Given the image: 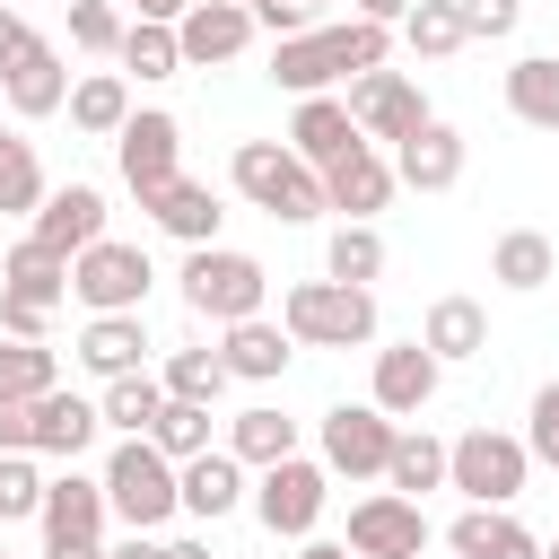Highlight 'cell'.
I'll return each mask as SVG.
<instances>
[{
  "instance_id": "obj_51",
  "label": "cell",
  "mask_w": 559,
  "mask_h": 559,
  "mask_svg": "<svg viewBox=\"0 0 559 559\" xmlns=\"http://www.w3.org/2000/svg\"><path fill=\"white\" fill-rule=\"evenodd\" d=\"M157 559H210V542H157Z\"/></svg>"
},
{
  "instance_id": "obj_13",
  "label": "cell",
  "mask_w": 559,
  "mask_h": 559,
  "mask_svg": "<svg viewBox=\"0 0 559 559\" xmlns=\"http://www.w3.org/2000/svg\"><path fill=\"white\" fill-rule=\"evenodd\" d=\"M323 498H332V472L306 463V454H288V463H271V472L253 480V515H262L271 533H314Z\"/></svg>"
},
{
  "instance_id": "obj_41",
  "label": "cell",
  "mask_w": 559,
  "mask_h": 559,
  "mask_svg": "<svg viewBox=\"0 0 559 559\" xmlns=\"http://www.w3.org/2000/svg\"><path fill=\"white\" fill-rule=\"evenodd\" d=\"M122 70H140V79H175L183 70V52H175V26H122Z\"/></svg>"
},
{
  "instance_id": "obj_27",
  "label": "cell",
  "mask_w": 559,
  "mask_h": 559,
  "mask_svg": "<svg viewBox=\"0 0 559 559\" xmlns=\"http://www.w3.org/2000/svg\"><path fill=\"white\" fill-rule=\"evenodd\" d=\"M140 349H148V332H140V314H96L87 332H79V367L87 376H140Z\"/></svg>"
},
{
  "instance_id": "obj_52",
  "label": "cell",
  "mask_w": 559,
  "mask_h": 559,
  "mask_svg": "<svg viewBox=\"0 0 559 559\" xmlns=\"http://www.w3.org/2000/svg\"><path fill=\"white\" fill-rule=\"evenodd\" d=\"M105 559H157V542H148V533H131V542H122V550H105Z\"/></svg>"
},
{
  "instance_id": "obj_16",
  "label": "cell",
  "mask_w": 559,
  "mask_h": 559,
  "mask_svg": "<svg viewBox=\"0 0 559 559\" xmlns=\"http://www.w3.org/2000/svg\"><path fill=\"white\" fill-rule=\"evenodd\" d=\"M96 236H105V192H96V183H61V192H44V210H35V245H44V253L79 262Z\"/></svg>"
},
{
  "instance_id": "obj_43",
  "label": "cell",
  "mask_w": 559,
  "mask_h": 559,
  "mask_svg": "<svg viewBox=\"0 0 559 559\" xmlns=\"http://www.w3.org/2000/svg\"><path fill=\"white\" fill-rule=\"evenodd\" d=\"M9 515H44V472L35 454H0V524Z\"/></svg>"
},
{
  "instance_id": "obj_24",
  "label": "cell",
  "mask_w": 559,
  "mask_h": 559,
  "mask_svg": "<svg viewBox=\"0 0 559 559\" xmlns=\"http://www.w3.org/2000/svg\"><path fill=\"white\" fill-rule=\"evenodd\" d=\"M175 498H183V515L218 524V515L245 498V463H236V454H192V463H175Z\"/></svg>"
},
{
  "instance_id": "obj_55",
  "label": "cell",
  "mask_w": 559,
  "mask_h": 559,
  "mask_svg": "<svg viewBox=\"0 0 559 559\" xmlns=\"http://www.w3.org/2000/svg\"><path fill=\"white\" fill-rule=\"evenodd\" d=\"M0 9H17V0H0Z\"/></svg>"
},
{
  "instance_id": "obj_39",
  "label": "cell",
  "mask_w": 559,
  "mask_h": 559,
  "mask_svg": "<svg viewBox=\"0 0 559 559\" xmlns=\"http://www.w3.org/2000/svg\"><path fill=\"white\" fill-rule=\"evenodd\" d=\"M148 445H157L166 463L210 454V411H201V402H166V411H157V428H148Z\"/></svg>"
},
{
  "instance_id": "obj_36",
  "label": "cell",
  "mask_w": 559,
  "mask_h": 559,
  "mask_svg": "<svg viewBox=\"0 0 559 559\" xmlns=\"http://www.w3.org/2000/svg\"><path fill=\"white\" fill-rule=\"evenodd\" d=\"M323 271H332L341 288H367V280L384 271V236H376V227H358V218H341V227H332V253H323Z\"/></svg>"
},
{
  "instance_id": "obj_31",
  "label": "cell",
  "mask_w": 559,
  "mask_h": 559,
  "mask_svg": "<svg viewBox=\"0 0 559 559\" xmlns=\"http://www.w3.org/2000/svg\"><path fill=\"white\" fill-rule=\"evenodd\" d=\"M157 411H166V384H157V376H114V384H105V402H96V419H105V428H122V437H148V428H157Z\"/></svg>"
},
{
  "instance_id": "obj_54",
  "label": "cell",
  "mask_w": 559,
  "mask_h": 559,
  "mask_svg": "<svg viewBox=\"0 0 559 559\" xmlns=\"http://www.w3.org/2000/svg\"><path fill=\"white\" fill-rule=\"evenodd\" d=\"M542 559H559V542H542Z\"/></svg>"
},
{
  "instance_id": "obj_21",
  "label": "cell",
  "mask_w": 559,
  "mask_h": 559,
  "mask_svg": "<svg viewBox=\"0 0 559 559\" xmlns=\"http://www.w3.org/2000/svg\"><path fill=\"white\" fill-rule=\"evenodd\" d=\"M44 550L52 542H96L105 533V480H87V472H61V480H44Z\"/></svg>"
},
{
  "instance_id": "obj_18",
  "label": "cell",
  "mask_w": 559,
  "mask_h": 559,
  "mask_svg": "<svg viewBox=\"0 0 559 559\" xmlns=\"http://www.w3.org/2000/svg\"><path fill=\"white\" fill-rule=\"evenodd\" d=\"M384 201H393V166H384L367 140H358L349 157H332V166H323V210H341V218H358V227H367Z\"/></svg>"
},
{
  "instance_id": "obj_50",
  "label": "cell",
  "mask_w": 559,
  "mask_h": 559,
  "mask_svg": "<svg viewBox=\"0 0 559 559\" xmlns=\"http://www.w3.org/2000/svg\"><path fill=\"white\" fill-rule=\"evenodd\" d=\"M44 559H105V542H52Z\"/></svg>"
},
{
  "instance_id": "obj_6",
  "label": "cell",
  "mask_w": 559,
  "mask_h": 559,
  "mask_svg": "<svg viewBox=\"0 0 559 559\" xmlns=\"http://www.w3.org/2000/svg\"><path fill=\"white\" fill-rule=\"evenodd\" d=\"M262 262L253 253H236V245H192L183 253V306L192 314H210V323H245V314H262Z\"/></svg>"
},
{
  "instance_id": "obj_42",
  "label": "cell",
  "mask_w": 559,
  "mask_h": 559,
  "mask_svg": "<svg viewBox=\"0 0 559 559\" xmlns=\"http://www.w3.org/2000/svg\"><path fill=\"white\" fill-rule=\"evenodd\" d=\"M70 44L79 52H122V9L114 0H70Z\"/></svg>"
},
{
  "instance_id": "obj_32",
  "label": "cell",
  "mask_w": 559,
  "mask_h": 559,
  "mask_svg": "<svg viewBox=\"0 0 559 559\" xmlns=\"http://www.w3.org/2000/svg\"><path fill=\"white\" fill-rule=\"evenodd\" d=\"M384 480H393V498H428V489H445V445H437L428 428H419V437H393Z\"/></svg>"
},
{
  "instance_id": "obj_33",
  "label": "cell",
  "mask_w": 559,
  "mask_h": 559,
  "mask_svg": "<svg viewBox=\"0 0 559 559\" xmlns=\"http://www.w3.org/2000/svg\"><path fill=\"white\" fill-rule=\"evenodd\" d=\"M70 122H79V131H96V140H114V131L131 122V87H122L114 70L79 79V87H70Z\"/></svg>"
},
{
  "instance_id": "obj_53",
  "label": "cell",
  "mask_w": 559,
  "mask_h": 559,
  "mask_svg": "<svg viewBox=\"0 0 559 559\" xmlns=\"http://www.w3.org/2000/svg\"><path fill=\"white\" fill-rule=\"evenodd\" d=\"M297 559H358V550H349V542H306Z\"/></svg>"
},
{
  "instance_id": "obj_40",
  "label": "cell",
  "mask_w": 559,
  "mask_h": 559,
  "mask_svg": "<svg viewBox=\"0 0 559 559\" xmlns=\"http://www.w3.org/2000/svg\"><path fill=\"white\" fill-rule=\"evenodd\" d=\"M0 210H44V166H35V140H9V131H0Z\"/></svg>"
},
{
  "instance_id": "obj_56",
  "label": "cell",
  "mask_w": 559,
  "mask_h": 559,
  "mask_svg": "<svg viewBox=\"0 0 559 559\" xmlns=\"http://www.w3.org/2000/svg\"><path fill=\"white\" fill-rule=\"evenodd\" d=\"M236 9H253V0H236Z\"/></svg>"
},
{
  "instance_id": "obj_26",
  "label": "cell",
  "mask_w": 559,
  "mask_h": 559,
  "mask_svg": "<svg viewBox=\"0 0 559 559\" xmlns=\"http://www.w3.org/2000/svg\"><path fill=\"white\" fill-rule=\"evenodd\" d=\"M419 349L445 367V358H480L489 349V314L472 306V297H437L428 306V323H419Z\"/></svg>"
},
{
  "instance_id": "obj_46",
  "label": "cell",
  "mask_w": 559,
  "mask_h": 559,
  "mask_svg": "<svg viewBox=\"0 0 559 559\" xmlns=\"http://www.w3.org/2000/svg\"><path fill=\"white\" fill-rule=\"evenodd\" d=\"M524 454L559 463V384H542V393H533V428H524Z\"/></svg>"
},
{
  "instance_id": "obj_9",
  "label": "cell",
  "mask_w": 559,
  "mask_h": 559,
  "mask_svg": "<svg viewBox=\"0 0 559 559\" xmlns=\"http://www.w3.org/2000/svg\"><path fill=\"white\" fill-rule=\"evenodd\" d=\"M148 253L140 245H114V236H96L79 262H70V297L87 306V314H140V297H148Z\"/></svg>"
},
{
  "instance_id": "obj_7",
  "label": "cell",
  "mask_w": 559,
  "mask_h": 559,
  "mask_svg": "<svg viewBox=\"0 0 559 559\" xmlns=\"http://www.w3.org/2000/svg\"><path fill=\"white\" fill-rule=\"evenodd\" d=\"M175 507H183V498H175V463H166L148 437H122L114 463H105V515H122L131 533H157Z\"/></svg>"
},
{
  "instance_id": "obj_47",
  "label": "cell",
  "mask_w": 559,
  "mask_h": 559,
  "mask_svg": "<svg viewBox=\"0 0 559 559\" xmlns=\"http://www.w3.org/2000/svg\"><path fill=\"white\" fill-rule=\"evenodd\" d=\"M26 35H35V26H26V17H17V9H0V70H9V61H17V52H26Z\"/></svg>"
},
{
  "instance_id": "obj_22",
  "label": "cell",
  "mask_w": 559,
  "mask_h": 559,
  "mask_svg": "<svg viewBox=\"0 0 559 559\" xmlns=\"http://www.w3.org/2000/svg\"><path fill=\"white\" fill-rule=\"evenodd\" d=\"M358 148V122H349V105L341 96H306L297 105V122H288V157H306L314 175L332 166V157H349Z\"/></svg>"
},
{
  "instance_id": "obj_44",
  "label": "cell",
  "mask_w": 559,
  "mask_h": 559,
  "mask_svg": "<svg viewBox=\"0 0 559 559\" xmlns=\"http://www.w3.org/2000/svg\"><path fill=\"white\" fill-rule=\"evenodd\" d=\"M314 9H323V0H253V26H271V35L288 44V35H314Z\"/></svg>"
},
{
  "instance_id": "obj_19",
  "label": "cell",
  "mask_w": 559,
  "mask_h": 559,
  "mask_svg": "<svg viewBox=\"0 0 559 559\" xmlns=\"http://www.w3.org/2000/svg\"><path fill=\"white\" fill-rule=\"evenodd\" d=\"M437 358L419 349V341H393V349H376V411L384 419H411V411H428L437 402Z\"/></svg>"
},
{
  "instance_id": "obj_48",
  "label": "cell",
  "mask_w": 559,
  "mask_h": 559,
  "mask_svg": "<svg viewBox=\"0 0 559 559\" xmlns=\"http://www.w3.org/2000/svg\"><path fill=\"white\" fill-rule=\"evenodd\" d=\"M183 9H192V0H131V17H140V26H175Z\"/></svg>"
},
{
  "instance_id": "obj_30",
  "label": "cell",
  "mask_w": 559,
  "mask_h": 559,
  "mask_svg": "<svg viewBox=\"0 0 559 559\" xmlns=\"http://www.w3.org/2000/svg\"><path fill=\"white\" fill-rule=\"evenodd\" d=\"M507 105H515V122L559 131V61H550V52H524V61L507 70Z\"/></svg>"
},
{
  "instance_id": "obj_25",
  "label": "cell",
  "mask_w": 559,
  "mask_h": 559,
  "mask_svg": "<svg viewBox=\"0 0 559 559\" xmlns=\"http://www.w3.org/2000/svg\"><path fill=\"white\" fill-rule=\"evenodd\" d=\"M445 542H454V559H542V542H533L507 507H463Z\"/></svg>"
},
{
  "instance_id": "obj_15",
  "label": "cell",
  "mask_w": 559,
  "mask_h": 559,
  "mask_svg": "<svg viewBox=\"0 0 559 559\" xmlns=\"http://www.w3.org/2000/svg\"><path fill=\"white\" fill-rule=\"evenodd\" d=\"M245 44H253V9H236V0H192V9L175 17V52H183V70L236 61Z\"/></svg>"
},
{
  "instance_id": "obj_12",
  "label": "cell",
  "mask_w": 559,
  "mask_h": 559,
  "mask_svg": "<svg viewBox=\"0 0 559 559\" xmlns=\"http://www.w3.org/2000/svg\"><path fill=\"white\" fill-rule=\"evenodd\" d=\"M114 157H122V183L148 201V192H166V183L183 175V166H175V157H183V122L148 105V114H131V122L114 131Z\"/></svg>"
},
{
  "instance_id": "obj_5",
  "label": "cell",
  "mask_w": 559,
  "mask_h": 559,
  "mask_svg": "<svg viewBox=\"0 0 559 559\" xmlns=\"http://www.w3.org/2000/svg\"><path fill=\"white\" fill-rule=\"evenodd\" d=\"M96 402H79V393H35V402H17V411H0V454H61V463H79L87 445H96Z\"/></svg>"
},
{
  "instance_id": "obj_34",
  "label": "cell",
  "mask_w": 559,
  "mask_h": 559,
  "mask_svg": "<svg viewBox=\"0 0 559 559\" xmlns=\"http://www.w3.org/2000/svg\"><path fill=\"white\" fill-rule=\"evenodd\" d=\"M157 384H166V402H201V411H210V402H218L236 376H227V358H218V349H175Z\"/></svg>"
},
{
  "instance_id": "obj_8",
  "label": "cell",
  "mask_w": 559,
  "mask_h": 559,
  "mask_svg": "<svg viewBox=\"0 0 559 559\" xmlns=\"http://www.w3.org/2000/svg\"><path fill=\"white\" fill-rule=\"evenodd\" d=\"M524 472H533V454H524V437H498V428H472V437H454V445H445V489H463L472 507H507V498L524 489Z\"/></svg>"
},
{
  "instance_id": "obj_45",
  "label": "cell",
  "mask_w": 559,
  "mask_h": 559,
  "mask_svg": "<svg viewBox=\"0 0 559 559\" xmlns=\"http://www.w3.org/2000/svg\"><path fill=\"white\" fill-rule=\"evenodd\" d=\"M454 17H463V35H515L524 0H454Z\"/></svg>"
},
{
  "instance_id": "obj_29",
  "label": "cell",
  "mask_w": 559,
  "mask_h": 559,
  "mask_svg": "<svg viewBox=\"0 0 559 559\" xmlns=\"http://www.w3.org/2000/svg\"><path fill=\"white\" fill-rule=\"evenodd\" d=\"M227 454L271 472V463H288V454H297V419H280L271 402H253V411H236V428H227Z\"/></svg>"
},
{
  "instance_id": "obj_20",
  "label": "cell",
  "mask_w": 559,
  "mask_h": 559,
  "mask_svg": "<svg viewBox=\"0 0 559 559\" xmlns=\"http://www.w3.org/2000/svg\"><path fill=\"white\" fill-rule=\"evenodd\" d=\"M0 96H9V114H61V105H70V70H61V52H52L44 35H26V52L0 70Z\"/></svg>"
},
{
  "instance_id": "obj_58",
  "label": "cell",
  "mask_w": 559,
  "mask_h": 559,
  "mask_svg": "<svg viewBox=\"0 0 559 559\" xmlns=\"http://www.w3.org/2000/svg\"><path fill=\"white\" fill-rule=\"evenodd\" d=\"M0 559H9V550H0Z\"/></svg>"
},
{
  "instance_id": "obj_57",
  "label": "cell",
  "mask_w": 559,
  "mask_h": 559,
  "mask_svg": "<svg viewBox=\"0 0 559 559\" xmlns=\"http://www.w3.org/2000/svg\"><path fill=\"white\" fill-rule=\"evenodd\" d=\"M550 472H559V463H550Z\"/></svg>"
},
{
  "instance_id": "obj_38",
  "label": "cell",
  "mask_w": 559,
  "mask_h": 559,
  "mask_svg": "<svg viewBox=\"0 0 559 559\" xmlns=\"http://www.w3.org/2000/svg\"><path fill=\"white\" fill-rule=\"evenodd\" d=\"M52 393V349L44 341H0V411Z\"/></svg>"
},
{
  "instance_id": "obj_2",
  "label": "cell",
  "mask_w": 559,
  "mask_h": 559,
  "mask_svg": "<svg viewBox=\"0 0 559 559\" xmlns=\"http://www.w3.org/2000/svg\"><path fill=\"white\" fill-rule=\"evenodd\" d=\"M61 297H70V262L44 253L35 236H17V245L0 253V332H9V341H44L52 314H61Z\"/></svg>"
},
{
  "instance_id": "obj_11",
  "label": "cell",
  "mask_w": 559,
  "mask_h": 559,
  "mask_svg": "<svg viewBox=\"0 0 559 559\" xmlns=\"http://www.w3.org/2000/svg\"><path fill=\"white\" fill-rule=\"evenodd\" d=\"M393 437H402V428H393L376 402H341V411H323V472H341V480H384Z\"/></svg>"
},
{
  "instance_id": "obj_4",
  "label": "cell",
  "mask_w": 559,
  "mask_h": 559,
  "mask_svg": "<svg viewBox=\"0 0 559 559\" xmlns=\"http://www.w3.org/2000/svg\"><path fill=\"white\" fill-rule=\"evenodd\" d=\"M280 332L306 341V349L376 341V297H367V288H341V280H297V288L280 297Z\"/></svg>"
},
{
  "instance_id": "obj_10",
  "label": "cell",
  "mask_w": 559,
  "mask_h": 559,
  "mask_svg": "<svg viewBox=\"0 0 559 559\" xmlns=\"http://www.w3.org/2000/svg\"><path fill=\"white\" fill-rule=\"evenodd\" d=\"M349 122H358V140L376 148V140H411L419 122H428V96H419V79H402V70H358L349 79Z\"/></svg>"
},
{
  "instance_id": "obj_17",
  "label": "cell",
  "mask_w": 559,
  "mask_h": 559,
  "mask_svg": "<svg viewBox=\"0 0 559 559\" xmlns=\"http://www.w3.org/2000/svg\"><path fill=\"white\" fill-rule=\"evenodd\" d=\"M393 183H411V192H454V183H463V131L428 114V122L402 140V157H393Z\"/></svg>"
},
{
  "instance_id": "obj_1",
  "label": "cell",
  "mask_w": 559,
  "mask_h": 559,
  "mask_svg": "<svg viewBox=\"0 0 559 559\" xmlns=\"http://www.w3.org/2000/svg\"><path fill=\"white\" fill-rule=\"evenodd\" d=\"M384 26H367V17H349V26H314V35H288L280 52H271V79L280 87H297V96H323L332 79H358V70H384Z\"/></svg>"
},
{
  "instance_id": "obj_28",
  "label": "cell",
  "mask_w": 559,
  "mask_h": 559,
  "mask_svg": "<svg viewBox=\"0 0 559 559\" xmlns=\"http://www.w3.org/2000/svg\"><path fill=\"white\" fill-rule=\"evenodd\" d=\"M218 358H227V376H245V384H271V376L288 367V332H280V323H262V314H245V323H227Z\"/></svg>"
},
{
  "instance_id": "obj_49",
  "label": "cell",
  "mask_w": 559,
  "mask_h": 559,
  "mask_svg": "<svg viewBox=\"0 0 559 559\" xmlns=\"http://www.w3.org/2000/svg\"><path fill=\"white\" fill-rule=\"evenodd\" d=\"M358 17H367V26H402V17H411V0H358Z\"/></svg>"
},
{
  "instance_id": "obj_35",
  "label": "cell",
  "mask_w": 559,
  "mask_h": 559,
  "mask_svg": "<svg viewBox=\"0 0 559 559\" xmlns=\"http://www.w3.org/2000/svg\"><path fill=\"white\" fill-rule=\"evenodd\" d=\"M402 44H411L419 61H445V52H463L472 35H463L454 0H411V17H402Z\"/></svg>"
},
{
  "instance_id": "obj_14",
  "label": "cell",
  "mask_w": 559,
  "mask_h": 559,
  "mask_svg": "<svg viewBox=\"0 0 559 559\" xmlns=\"http://www.w3.org/2000/svg\"><path fill=\"white\" fill-rule=\"evenodd\" d=\"M349 550H358V559H419V550H428L419 498H393V489L358 498V507H349Z\"/></svg>"
},
{
  "instance_id": "obj_23",
  "label": "cell",
  "mask_w": 559,
  "mask_h": 559,
  "mask_svg": "<svg viewBox=\"0 0 559 559\" xmlns=\"http://www.w3.org/2000/svg\"><path fill=\"white\" fill-rule=\"evenodd\" d=\"M140 210H148L166 236H183V245H218V218H227V210H218V192H210V183H192V175H175V183H166V192H148Z\"/></svg>"
},
{
  "instance_id": "obj_3",
  "label": "cell",
  "mask_w": 559,
  "mask_h": 559,
  "mask_svg": "<svg viewBox=\"0 0 559 559\" xmlns=\"http://www.w3.org/2000/svg\"><path fill=\"white\" fill-rule=\"evenodd\" d=\"M227 175H236V192H245L253 210H271V218H288V227L323 218V175H314L306 157H288L280 140H245V148L227 157Z\"/></svg>"
},
{
  "instance_id": "obj_37",
  "label": "cell",
  "mask_w": 559,
  "mask_h": 559,
  "mask_svg": "<svg viewBox=\"0 0 559 559\" xmlns=\"http://www.w3.org/2000/svg\"><path fill=\"white\" fill-rule=\"evenodd\" d=\"M489 271H498L507 288H542V280L559 271V253H550V236H542V227H515V236H498Z\"/></svg>"
}]
</instances>
